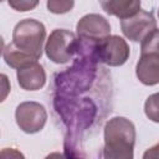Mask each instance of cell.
<instances>
[{"label": "cell", "mask_w": 159, "mask_h": 159, "mask_svg": "<svg viewBox=\"0 0 159 159\" xmlns=\"http://www.w3.org/2000/svg\"><path fill=\"white\" fill-rule=\"evenodd\" d=\"M143 159H159V143L147 149L143 154Z\"/></svg>", "instance_id": "cell-17"}, {"label": "cell", "mask_w": 159, "mask_h": 159, "mask_svg": "<svg viewBox=\"0 0 159 159\" xmlns=\"http://www.w3.org/2000/svg\"><path fill=\"white\" fill-rule=\"evenodd\" d=\"M158 17H159V10H158Z\"/></svg>", "instance_id": "cell-20"}, {"label": "cell", "mask_w": 159, "mask_h": 159, "mask_svg": "<svg viewBox=\"0 0 159 159\" xmlns=\"http://www.w3.org/2000/svg\"><path fill=\"white\" fill-rule=\"evenodd\" d=\"M15 119L16 124L22 132L34 134L43 129L47 120V112L42 104L34 101H27L16 107Z\"/></svg>", "instance_id": "cell-5"}, {"label": "cell", "mask_w": 159, "mask_h": 159, "mask_svg": "<svg viewBox=\"0 0 159 159\" xmlns=\"http://www.w3.org/2000/svg\"><path fill=\"white\" fill-rule=\"evenodd\" d=\"M46 40L45 25L35 19H24L16 24L12 31V43L20 51L40 60Z\"/></svg>", "instance_id": "cell-2"}, {"label": "cell", "mask_w": 159, "mask_h": 159, "mask_svg": "<svg viewBox=\"0 0 159 159\" xmlns=\"http://www.w3.org/2000/svg\"><path fill=\"white\" fill-rule=\"evenodd\" d=\"M0 159H25V155L15 148H4L0 152Z\"/></svg>", "instance_id": "cell-16"}, {"label": "cell", "mask_w": 159, "mask_h": 159, "mask_svg": "<svg viewBox=\"0 0 159 159\" xmlns=\"http://www.w3.org/2000/svg\"><path fill=\"white\" fill-rule=\"evenodd\" d=\"M2 57H4L5 62H6V65L10 66V67H12V68H15L16 71L20 70V68L27 67V66H30V65L37 62V60L34 58L32 56H30V55H27V53L20 51L19 48H16L12 42L9 43V45L4 48V51H2Z\"/></svg>", "instance_id": "cell-11"}, {"label": "cell", "mask_w": 159, "mask_h": 159, "mask_svg": "<svg viewBox=\"0 0 159 159\" xmlns=\"http://www.w3.org/2000/svg\"><path fill=\"white\" fill-rule=\"evenodd\" d=\"M78 39L98 43L111 36L108 20L99 14H87L82 16L76 26Z\"/></svg>", "instance_id": "cell-6"}, {"label": "cell", "mask_w": 159, "mask_h": 159, "mask_svg": "<svg viewBox=\"0 0 159 159\" xmlns=\"http://www.w3.org/2000/svg\"><path fill=\"white\" fill-rule=\"evenodd\" d=\"M145 116L154 123H159V92L150 94L144 103Z\"/></svg>", "instance_id": "cell-12"}, {"label": "cell", "mask_w": 159, "mask_h": 159, "mask_svg": "<svg viewBox=\"0 0 159 159\" xmlns=\"http://www.w3.org/2000/svg\"><path fill=\"white\" fill-rule=\"evenodd\" d=\"M135 75L145 86H155L159 83V53L144 52L135 65Z\"/></svg>", "instance_id": "cell-8"}, {"label": "cell", "mask_w": 159, "mask_h": 159, "mask_svg": "<svg viewBox=\"0 0 159 159\" xmlns=\"http://www.w3.org/2000/svg\"><path fill=\"white\" fill-rule=\"evenodd\" d=\"M154 52L159 53V29L152 31L142 42H140V53Z\"/></svg>", "instance_id": "cell-13"}, {"label": "cell", "mask_w": 159, "mask_h": 159, "mask_svg": "<svg viewBox=\"0 0 159 159\" xmlns=\"http://www.w3.org/2000/svg\"><path fill=\"white\" fill-rule=\"evenodd\" d=\"M46 6L50 12L52 14H66L72 10L75 6L73 1H62V0H48L46 2Z\"/></svg>", "instance_id": "cell-14"}, {"label": "cell", "mask_w": 159, "mask_h": 159, "mask_svg": "<svg viewBox=\"0 0 159 159\" xmlns=\"http://www.w3.org/2000/svg\"><path fill=\"white\" fill-rule=\"evenodd\" d=\"M99 5L107 14L117 16L120 20L129 19L142 10L140 1L138 0H102Z\"/></svg>", "instance_id": "cell-10"}, {"label": "cell", "mask_w": 159, "mask_h": 159, "mask_svg": "<svg viewBox=\"0 0 159 159\" xmlns=\"http://www.w3.org/2000/svg\"><path fill=\"white\" fill-rule=\"evenodd\" d=\"M68 159H82V158H68Z\"/></svg>", "instance_id": "cell-19"}, {"label": "cell", "mask_w": 159, "mask_h": 159, "mask_svg": "<svg viewBox=\"0 0 159 159\" xmlns=\"http://www.w3.org/2000/svg\"><path fill=\"white\" fill-rule=\"evenodd\" d=\"M17 83L25 91H39L46 83V72L39 62L16 71Z\"/></svg>", "instance_id": "cell-9"}, {"label": "cell", "mask_w": 159, "mask_h": 159, "mask_svg": "<svg viewBox=\"0 0 159 159\" xmlns=\"http://www.w3.org/2000/svg\"><path fill=\"white\" fill-rule=\"evenodd\" d=\"M80 39L77 40L72 31L66 29H55L46 40L45 52L53 63H66L72 60L73 55L80 50Z\"/></svg>", "instance_id": "cell-3"}, {"label": "cell", "mask_w": 159, "mask_h": 159, "mask_svg": "<svg viewBox=\"0 0 159 159\" xmlns=\"http://www.w3.org/2000/svg\"><path fill=\"white\" fill-rule=\"evenodd\" d=\"M135 127L125 117H114L104 125L103 159H133Z\"/></svg>", "instance_id": "cell-1"}, {"label": "cell", "mask_w": 159, "mask_h": 159, "mask_svg": "<svg viewBox=\"0 0 159 159\" xmlns=\"http://www.w3.org/2000/svg\"><path fill=\"white\" fill-rule=\"evenodd\" d=\"M45 159H66V158L63 157V154L55 152V153H50L48 155H46V158H45Z\"/></svg>", "instance_id": "cell-18"}, {"label": "cell", "mask_w": 159, "mask_h": 159, "mask_svg": "<svg viewBox=\"0 0 159 159\" xmlns=\"http://www.w3.org/2000/svg\"><path fill=\"white\" fill-rule=\"evenodd\" d=\"M120 29L128 40L142 42L152 31L157 29V20L152 12L140 10L134 16L120 20Z\"/></svg>", "instance_id": "cell-7"}, {"label": "cell", "mask_w": 159, "mask_h": 159, "mask_svg": "<svg viewBox=\"0 0 159 159\" xmlns=\"http://www.w3.org/2000/svg\"><path fill=\"white\" fill-rule=\"evenodd\" d=\"M93 55L99 62L111 67H118L127 62L130 50L123 37L112 35L93 46Z\"/></svg>", "instance_id": "cell-4"}, {"label": "cell", "mask_w": 159, "mask_h": 159, "mask_svg": "<svg viewBox=\"0 0 159 159\" xmlns=\"http://www.w3.org/2000/svg\"><path fill=\"white\" fill-rule=\"evenodd\" d=\"M39 1L36 0H10L9 5L16 11H29L37 6Z\"/></svg>", "instance_id": "cell-15"}]
</instances>
